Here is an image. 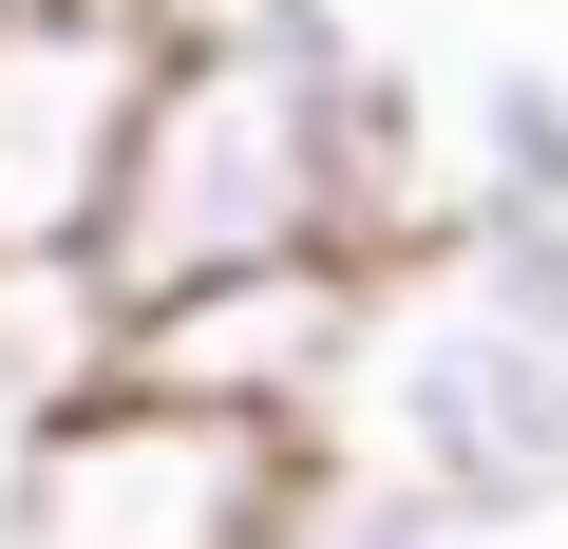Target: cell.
<instances>
[{"label":"cell","mask_w":568,"mask_h":549,"mask_svg":"<svg viewBox=\"0 0 568 549\" xmlns=\"http://www.w3.org/2000/svg\"><path fill=\"white\" fill-rule=\"evenodd\" d=\"M246 549H568V530L474 511V492H436V474H398V455H342V436H284Z\"/></svg>","instance_id":"obj_4"},{"label":"cell","mask_w":568,"mask_h":549,"mask_svg":"<svg viewBox=\"0 0 568 549\" xmlns=\"http://www.w3.org/2000/svg\"><path fill=\"white\" fill-rule=\"evenodd\" d=\"M342 342H361V265H246V285H190V304H133L114 323V398L246 417V436H323Z\"/></svg>","instance_id":"obj_3"},{"label":"cell","mask_w":568,"mask_h":549,"mask_svg":"<svg viewBox=\"0 0 568 549\" xmlns=\"http://www.w3.org/2000/svg\"><path fill=\"white\" fill-rule=\"evenodd\" d=\"M0 20H20V0H0Z\"/></svg>","instance_id":"obj_8"},{"label":"cell","mask_w":568,"mask_h":549,"mask_svg":"<svg viewBox=\"0 0 568 549\" xmlns=\"http://www.w3.org/2000/svg\"><path fill=\"white\" fill-rule=\"evenodd\" d=\"M152 39L171 20H77V0L0 20V265H77L95 285V209H114L133 95H152Z\"/></svg>","instance_id":"obj_2"},{"label":"cell","mask_w":568,"mask_h":549,"mask_svg":"<svg viewBox=\"0 0 568 549\" xmlns=\"http://www.w3.org/2000/svg\"><path fill=\"white\" fill-rule=\"evenodd\" d=\"M114 379V304L77 285V265H0V511H20L39 436Z\"/></svg>","instance_id":"obj_5"},{"label":"cell","mask_w":568,"mask_h":549,"mask_svg":"<svg viewBox=\"0 0 568 549\" xmlns=\"http://www.w3.org/2000/svg\"><path fill=\"white\" fill-rule=\"evenodd\" d=\"M323 436L568 530V209H436L417 246H379Z\"/></svg>","instance_id":"obj_1"},{"label":"cell","mask_w":568,"mask_h":549,"mask_svg":"<svg viewBox=\"0 0 568 549\" xmlns=\"http://www.w3.org/2000/svg\"><path fill=\"white\" fill-rule=\"evenodd\" d=\"M455 209H568V77L549 58H493L455 95Z\"/></svg>","instance_id":"obj_6"},{"label":"cell","mask_w":568,"mask_h":549,"mask_svg":"<svg viewBox=\"0 0 568 549\" xmlns=\"http://www.w3.org/2000/svg\"><path fill=\"white\" fill-rule=\"evenodd\" d=\"M77 20H171V0H77Z\"/></svg>","instance_id":"obj_7"}]
</instances>
